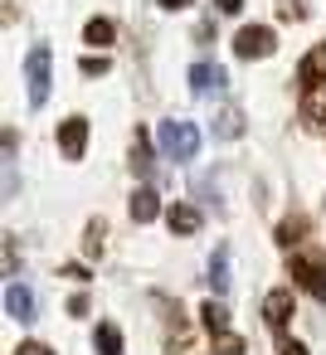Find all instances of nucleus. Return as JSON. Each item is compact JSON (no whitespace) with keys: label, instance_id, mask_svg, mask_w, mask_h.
<instances>
[{"label":"nucleus","instance_id":"1","mask_svg":"<svg viewBox=\"0 0 326 355\" xmlns=\"http://www.w3.org/2000/svg\"><path fill=\"white\" fill-rule=\"evenodd\" d=\"M287 272H292L316 302H326V248H302V253H292V258H287Z\"/></svg>","mask_w":326,"mask_h":355},{"label":"nucleus","instance_id":"2","mask_svg":"<svg viewBox=\"0 0 326 355\" xmlns=\"http://www.w3.org/2000/svg\"><path fill=\"white\" fill-rule=\"evenodd\" d=\"M161 151L175 156V161H190L200 151V132L195 122H161Z\"/></svg>","mask_w":326,"mask_h":355},{"label":"nucleus","instance_id":"3","mask_svg":"<svg viewBox=\"0 0 326 355\" xmlns=\"http://www.w3.org/2000/svg\"><path fill=\"white\" fill-rule=\"evenodd\" d=\"M25 83H30V107H44L49 103V49L35 44L30 59H25Z\"/></svg>","mask_w":326,"mask_h":355},{"label":"nucleus","instance_id":"4","mask_svg":"<svg viewBox=\"0 0 326 355\" xmlns=\"http://www.w3.org/2000/svg\"><path fill=\"white\" fill-rule=\"evenodd\" d=\"M273 49H277V40H273L268 25H243L239 40H234V54H239V59H268Z\"/></svg>","mask_w":326,"mask_h":355},{"label":"nucleus","instance_id":"5","mask_svg":"<svg viewBox=\"0 0 326 355\" xmlns=\"http://www.w3.org/2000/svg\"><path fill=\"white\" fill-rule=\"evenodd\" d=\"M83 146H88V117L59 122V151H64L69 161H83Z\"/></svg>","mask_w":326,"mask_h":355},{"label":"nucleus","instance_id":"6","mask_svg":"<svg viewBox=\"0 0 326 355\" xmlns=\"http://www.w3.org/2000/svg\"><path fill=\"white\" fill-rule=\"evenodd\" d=\"M263 321H268L273 331H282V326L292 321V292H287V287H273V292L263 297Z\"/></svg>","mask_w":326,"mask_h":355},{"label":"nucleus","instance_id":"7","mask_svg":"<svg viewBox=\"0 0 326 355\" xmlns=\"http://www.w3.org/2000/svg\"><path fill=\"white\" fill-rule=\"evenodd\" d=\"M326 83V44H316L302 64H297V88L307 93V88H321Z\"/></svg>","mask_w":326,"mask_h":355},{"label":"nucleus","instance_id":"8","mask_svg":"<svg viewBox=\"0 0 326 355\" xmlns=\"http://www.w3.org/2000/svg\"><path fill=\"white\" fill-rule=\"evenodd\" d=\"M224 83H229V73H224L219 64H195V69H190V93H200V98L219 93Z\"/></svg>","mask_w":326,"mask_h":355},{"label":"nucleus","instance_id":"9","mask_svg":"<svg viewBox=\"0 0 326 355\" xmlns=\"http://www.w3.org/2000/svg\"><path fill=\"white\" fill-rule=\"evenodd\" d=\"M6 311H10L15 321H35V292L20 287V282H10V287H6Z\"/></svg>","mask_w":326,"mask_h":355},{"label":"nucleus","instance_id":"10","mask_svg":"<svg viewBox=\"0 0 326 355\" xmlns=\"http://www.w3.org/2000/svg\"><path fill=\"white\" fill-rule=\"evenodd\" d=\"M302 122L307 127H326V83L302 93Z\"/></svg>","mask_w":326,"mask_h":355},{"label":"nucleus","instance_id":"11","mask_svg":"<svg viewBox=\"0 0 326 355\" xmlns=\"http://www.w3.org/2000/svg\"><path fill=\"white\" fill-rule=\"evenodd\" d=\"M166 224H171V234H200V209L195 205H171Z\"/></svg>","mask_w":326,"mask_h":355},{"label":"nucleus","instance_id":"12","mask_svg":"<svg viewBox=\"0 0 326 355\" xmlns=\"http://www.w3.org/2000/svg\"><path fill=\"white\" fill-rule=\"evenodd\" d=\"M156 214H161V200H156V190H137V195H132V219H137V224H151Z\"/></svg>","mask_w":326,"mask_h":355},{"label":"nucleus","instance_id":"13","mask_svg":"<svg viewBox=\"0 0 326 355\" xmlns=\"http://www.w3.org/2000/svg\"><path fill=\"white\" fill-rule=\"evenodd\" d=\"M229 282H234V277H229V248H219V253L209 258V287H214V292H229Z\"/></svg>","mask_w":326,"mask_h":355},{"label":"nucleus","instance_id":"14","mask_svg":"<svg viewBox=\"0 0 326 355\" xmlns=\"http://www.w3.org/2000/svg\"><path fill=\"white\" fill-rule=\"evenodd\" d=\"M93 345H98V355H122V331L112 321H103L98 336H93Z\"/></svg>","mask_w":326,"mask_h":355},{"label":"nucleus","instance_id":"15","mask_svg":"<svg viewBox=\"0 0 326 355\" xmlns=\"http://www.w3.org/2000/svg\"><path fill=\"white\" fill-rule=\"evenodd\" d=\"M302 234H307V219H302V214H292V219H282V224H277V243H282V248L302 243Z\"/></svg>","mask_w":326,"mask_h":355},{"label":"nucleus","instance_id":"16","mask_svg":"<svg viewBox=\"0 0 326 355\" xmlns=\"http://www.w3.org/2000/svg\"><path fill=\"white\" fill-rule=\"evenodd\" d=\"M200 316H205V326H209V336H219V331H229V311H224L219 302H205V306H200Z\"/></svg>","mask_w":326,"mask_h":355},{"label":"nucleus","instance_id":"17","mask_svg":"<svg viewBox=\"0 0 326 355\" xmlns=\"http://www.w3.org/2000/svg\"><path fill=\"white\" fill-rule=\"evenodd\" d=\"M112 35H117L112 20H88V25H83V40H88V44H112Z\"/></svg>","mask_w":326,"mask_h":355},{"label":"nucleus","instance_id":"18","mask_svg":"<svg viewBox=\"0 0 326 355\" xmlns=\"http://www.w3.org/2000/svg\"><path fill=\"white\" fill-rule=\"evenodd\" d=\"M132 171H141V175L151 171V146H146V132H137V137H132Z\"/></svg>","mask_w":326,"mask_h":355},{"label":"nucleus","instance_id":"19","mask_svg":"<svg viewBox=\"0 0 326 355\" xmlns=\"http://www.w3.org/2000/svg\"><path fill=\"white\" fill-rule=\"evenodd\" d=\"M219 137H243V117H239V107H224V112H219Z\"/></svg>","mask_w":326,"mask_h":355},{"label":"nucleus","instance_id":"20","mask_svg":"<svg viewBox=\"0 0 326 355\" xmlns=\"http://www.w3.org/2000/svg\"><path fill=\"white\" fill-rule=\"evenodd\" d=\"M243 350H248V345H243L234 331H219V336H214V355H243Z\"/></svg>","mask_w":326,"mask_h":355},{"label":"nucleus","instance_id":"21","mask_svg":"<svg viewBox=\"0 0 326 355\" xmlns=\"http://www.w3.org/2000/svg\"><path fill=\"white\" fill-rule=\"evenodd\" d=\"M108 69H112V64H108V59H103V54H88V59H83V64H78V73H83V78H103V73H108Z\"/></svg>","mask_w":326,"mask_h":355},{"label":"nucleus","instance_id":"22","mask_svg":"<svg viewBox=\"0 0 326 355\" xmlns=\"http://www.w3.org/2000/svg\"><path fill=\"white\" fill-rule=\"evenodd\" d=\"M103 234H108L103 224H88V239H83V248H88V253H103Z\"/></svg>","mask_w":326,"mask_h":355},{"label":"nucleus","instance_id":"23","mask_svg":"<svg viewBox=\"0 0 326 355\" xmlns=\"http://www.w3.org/2000/svg\"><path fill=\"white\" fill-rule=\"evenodd\" d=\"M277 15H282V20H302V15H307V10H302V6H297V0H287V6H277Z\"/></svg>","mask_w":326,"mask_h":355},{"label":"nucleus","instance_id":"24","mask_svg":"<svg viewBox=\"0 0 326 355\" xmlns=\"http://www.w3.org/2000/svg\"><path fill=\"white\" fill-rule=\"evenodd\" d=\"M6 272H15V234H6Z\"/></svg>","mask_w":326,"mask_h":355},{"label":"nucleus","instance_id":"25","mask_svg":"<svg viewBox=\"0 0 326 355\" xmlns=\"http://www.w3.org/2000/svg\"><path fill=\"white\" fill-rule=\"evenodd\" d=\"M277 355H307V345H302V340H282Z\"/></svg>","mask_w":326,"mask_h":355},{"label":"nucleus","instance_id":"26","mask_svg":"<svg viewBox=\"0 0 326 355\" xmlns=\"http://www.w3.org/2000/svg\"><path fill=\"white\" fill-rule=\"evenodd\" d=\"M15 355H49V345H40V340H25Z\"/></svg>","mask_w":326,"mask_h":355},{"label":"nucleus","instance_id":"27","mask_svg":"<svg viewBox=\"0 0 326 355\" xmlns=\"http://www.w3.org/2000/svg\"><path fill=\"white\" fill-rule=\"evenodd\" d=\"M214 6H219V15H239V10H243V0H214Z\"/></svg>","mask_w":326,"mask_h":355},{"label":"nucleus","instance_id":"28","mask_svg":"<svg viewBox=\"0 0 326 355\" xmlns=\"http://www.w3.org/2000/svg\"><path fill=\"white\" fill-rule=\"evenodd\" d=\"M64 277H74V282H83V277H88V268H83V263H69V268H64Z\"/></svg>","mask_w":326,"mask_h":355},{"label":"nucleus","instance_id":"29","mask_svg":"<svg viewBox=\"0 0 326 355\" xmlns=\"http://www.w3.org/2000/svg\"><path fill=\"white\" fill-rule=\"evenodd\" d=\"M161 6H166V10H185V6H190V0H161Z\"/></svg>","mask_w":326,"mask_h":355}]
</instances>
